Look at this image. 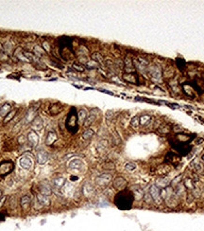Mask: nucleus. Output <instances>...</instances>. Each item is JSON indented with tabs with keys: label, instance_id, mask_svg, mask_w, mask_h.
<instances>
[{
	"label": "nucleus",
	"instance_id": "e433bc0d",
	"mask_svg": "<svg viewBox=\"0 0 204 231\" xmlns=\"http://www.w3.org/2000/svg\"><path fill=\"white\" fill-rule=\"evenodd\" d=\"M44 52H45V51H44V49H41V47H40L39 46H35V53H36V55L38 56V57H40Z\"/></svg>",
	"mask_w": 204,
	"mask_h": 231
},
{
	"label": "nucleus",
	"instance_id": "a878e982",
	"mask_svg": "<svg viewBox=\"0 0 204 231\" xmlns=\"http://www.w3.org/2000/svg\"><path fill=\"white\" fill-rule=\"evenodd\" d=\"M35 118H36L35 117V109H29L28 111V115L26 116V120H27V122L32 121Z\"/></svg>",
	"mask_w": 204,
	"mask_h": 231
},
{
	"label": "nucleus",
	"instance_id": "20e7f679",
	"mask_svg": "<svg viewBox=\"0 0 204 231\" xmlns=\"http://www.w3.org/2000/svg\"><path fill=\"white\" fill-rule=\"evenodd\" d=\"M19 165L24 169L29 171L32 166V159L29 156H23V157L19 159Z\"/></svg>",
	"mask_w": 204,
	"mask_h": 231
},
{
	"label": "nucleus",
	"instance_id": "2f4dec72",
	"mask_svg": "<svg viewBox=\"0 0 204 231\" xmlns=\"http://www.w3.org/2000/svg\"><path fill=\"white\" fill-rule=\"evenodd\" d=\"M54 110L56 111V115L60 112V104L59 103H54L50 106V113L53 114Z\"/></svg>",
	"mask_w": 204,
	"mask_h": 231
},
{
	"label": "nucleus",
	"instance_id": "c9c22d12",
	"mask_svg": "<svg viewBox=\"0 0 204 231\" xmlns=\"http://www.w3.org/2000/svg\"><path fill=\"white\" fill-rule=\"evenodd\" d=\"M159 183H160V187H162V188H165V187L169 184V180L168 179H164V180L160 179Z\"/></svg>",
	"mask_w": 204,
	"mask_h": 231
},
{
	"label": "nucleus",
	"instance_id": "6ab92c4d",
	"mask_svg": "<svg viewBox=\"0 0 204 231\" xmlns=\"http://www.w3.org/2000/svg\"><path fill=\"white\" fill-rule=\"evenodd\" d=\"M11 104L9 103H5L2 105V107L0 108V116L1 117H5L6 115H8L10 112H11Z\"/></svg>",
	"mask_w": 204,
	"mask_h": 231
},
{
	"label": "nucleus",
	"instance_id": "bb28decb",
	"mask_svg": "<svg viewBox=\"0 0 204 231\" xmlns=\"http://www.w3.org/2000/svg\"><path fill=\"white\" fill-rule=\"evenodd\" d=\"M136 169V165L133 162H128L125 164V169L128 172H132Z\"/></svg>",
	"mask_w": 204,
	"mask_h": 231
},
{
	"label": "nucleus",
	"instance_id": "58836bf2",
	"mask_svg": "<svg viewBox=\"0 0 204 231\" xmlns=\"http://www.w3.org/2000/svg\"><path fill=\"white\" fill-rule=\"evenodd\" d=\"M7 57H8V56H7L6 54H4V53L0 54V60H7V59H8Z\"/></svg>",
	"mask_w": 204,
	"mask_h": 231
},
{
	"label": "nucleus",
	"instance_id": "ea45409f",
	"mask_svg": "<svg viewBox=\"0 0 204 231\" xmlns=\"http://www.w3.org/2000/svg\"><path fill=\"white\" fill-rule=\"evenodd\" d=\"M203 140H204V139L201 138V137H200V138H198V139H197V141H196V143H197V144H201L202 142H203Z\"/></svg>",
	"mask_w": 204,
	"mask_h": 231
},
{
	"label": "nucleus",
	"instance_id": "c756f323",
	"mask_svg": "<svg viewBox=\"0 0 204 231\" xmlns=\"http://www.w3.org/2000/svg\"><path fill=\"white\" fill-rule=\"evenodd\" d=\"M15 113H16V111H15V110H14V111H11V112H10V113L6 116V118H5V120H4V123H8L9 121H11V120H12V118L14 117Z\"/></svg>",
	"mask_w": 204,
	"mask_h": 231
},
{
	"label": "nucleus",
	"instance_id": "cd10ccee",
	"mask_svg": "<svg viewBox=\"0 0 204 231\" xmlns=\"http://www.w3.org/2000/svg\"><path fill=\"white\" fill-rule=\"evenodd\" d=\"M92 58H93V61H95V62H97V63L103 62V57H102L98 52L94 53L93 55H92Z\"/></svg>",
	"mask_w": 204,
	"mask_h": 231
},
{
	"label": "nucleus",
	"instance_id": "39448f33",
	"mask_svg": "<svg viewBox=\"0 0 204 231\" xmlns=\"http://www.w3.org/2000/svg\"><path fill=\"white\" fill-rule=\"evenodd\" d=\"M13 165L12 162H2L0 164V175H6L12 172Z\"/></svg>",
	"mask_w": 204,
	"mask_h": 231
},
{
	"label": "nucleus",
	"instance_id": "c03bdc74",
	"mask_svg": "<svg viewBox=\"0 0 204 231\" xmlns=\"http://www.w3.org/2000/svg\"><path fill=\"white\" fill-rule=\"evenodd\" d=\"M1 197H2V191L0 189V198H1Z\"/></svg>",
	"mask_w": 204,
	"mask_h": 231
},
{
	"label": "nucleus",
	"instance_id": "f3484780",
	"mask_svg": "<svg viewBox=\"0 0 204 231\" xmlns=\"http://www.w3.org/2000/svg\"><path fill=\"white\" fill-rule=\"evenodd\" d=\"M65 184V179L62 176H59V177H56L53 179V185L58 189H62L63 187Z\"/></svg>",
	"mask_w": 204,
	"mask_h": 231
},
{
	"label": "nucleus",
	"instance_id": "4be33fe9",
	"mask_svg": "<svg viewBox=\"0 0 204 231\" xmlns=\"http://www.w3.org/2000/svg\"><path fill=\"white\" fill-rule=\"evenodd\" d=\"M123 79L131 83H136V77L133 73H126L123 75Z\"/></svg>",
	"mask_w": 204,
	"mask_h": 231
},
{
	"label": "nucleus",
	"instance_id": "7ed1b4c3",
	"mask_svg": "<svg viewBox=\"0 0 204 231\" xmlns=\"http://www.w3.org/2000/svg\"><path fill=\"white\" fill-rule=\"evenodd\" d=\"M149 194L151 195L152 199L154 200L155 203L157 204H161L163 201V198L161 196V191L156 185H152L149 189Z\"/></svg>",
	"mask_w": 204,
	"mask_h": 231
},
{
	"label": "nucleus",
	"instance_id": "ddd939ff",
	"mask_svg": "<svg viewBox=\"0 0 204 231\" xmlns=\"http://www.w3.org/2000/svg\"><path fill=\"white\" fill-rule=\"evenodd\" d=\"M36 197H37V202H38L41 206H46L50 205V201H49L48 197H47L46 195H44V194H42V193H38Z\"/></svg>",
	"mask_w": 204,
	"mask_h": 231
},
{
	"label": "nucleus",
	"instance_id": "37998d69",
	"mask_svg": "<svg viewBox=\"0 0 204 231\" xmlns=\"http://www.w3.org/2000/svg\"><path fill=\"white\" fill-rule=\"evenodd\" d=\"M71 179H72V180H78V177H76V176H75V177H74V176H71Z\"/></svg>",
	"mask_w": 204,
	"mask_h": 231
},
{
	"label": "nucleus",
	"instance_id": "79ce46f5",
	"mask_svg": "<svg viewBox=\"0 0 204 231\" xmlns=\"http://www.w3.org/2000/svg\"><path fill=\"white\" fill-rule=\"evenodd\" d=\"M5 199H6V198H5V197H4V198H3V199H1V200H0V206H2V204L5 202Z\"/></svg>",
	"mask_w": 204,
	"mask_h": 231
},
{
	"label": "nucleus",
	"instance_id": "473e14b6",
	"mask_svg": "<svg viewBox=\"0 0 204 231\" xmlns=\"http://www.w3.org/2000/svg\"><path fill=\"white\" fill-rule=\"evenodd\" d=\"M73 67H74V69H76L77 71H79V72H83L84 71V66L79 63H74Z\"/></svg>",
	"mask_w": 204,
	"mask_h": 231
},
{
	"label": "nucleus",
	"instance_id": "b1692460",
	"mask_svg": "<svg viewBox=\"0 0 204 231\" xmlns=\"http://www.w3.org/2000/svg\"><path fill=\"white\" fill-rule=\"evenodd\" d=\"M95 120H96V115L95 114H91L90 116H88V117L86 118V120H85V121H84V126L89 127L90 125L95 121Z\"/></svg>",
	"mask_w": 204,
	"mask_h": 231
},
{
	"label": "nucleus",
	"instance_id": "aec40b11",
	"mask_svg": "<svg viewBox=\"0 0 204 231\" xmlns=\"http://www.w3.org/2000/svg\"><path fill=\"white\" fill-rule=\"evenodd\" d=\"M139 120H140V124L142 126H147L148 124L150 123L151 121V117L148 115H144L142 117L139 118Z\"/></svg>",
	"mask_w": 204,
	"mask_h": 231
},
{
	"label": "nucleus",
	"instance_id": "c85d7f7f",
	"mask_svg": "<svg viewBox=\"0 0 204 231\" xmlns=\"http://www.w3.org/2000/svg\"><path fill=\"white\" fill-rule=\"evenodd\" d=\"M184 186L186 187V188H188L190 189H195V186H194V183L193 181L190 178H186L184 180Z\"/></svg>",
	"mask_w": 204,
	"mask_h": 231
},
{
	"label": "nucleus",
	"instance_id": "393cba45",
	"mask_svg": "<svg viewBox=\"0 0 204 231\" xmlns=\"http://www.w3.org/2000/svg\"><path fill=\"white\" fill-rule=\"evenodd\" d=\"M86 118H87L86 111H85L84 109L80 110L79 113H78V120H79L80 122H83V123H84V121H85V120H86Z\"/></svg>",
	"mask_w": 204,
	"mask_h": 231
},
{
	"label": "nucleus",
	"instance_id": "72a5a7b5",
	"mask_svg": "<svg viewBox=\"0 0 204 231\" xmlns=\"http://www.w3.org/2000/svg\"><path fill=\"white\" fill-rule=\"evenodd\" d=\"M86 66L88 68H97V63L95 62V61H88L86 63Z\"/></svg>",
	"mask_w": 204,
	"mask_h": 231
},
{
	"label": "nucleus",
	"instance_id": "f704fd0d",
	"mask_svg": "<svg viewBox=\"0 0 204 231\" xmlns=\"http://www.w3.org/2000/svg\"><path fill=\"white\" fill-rule=\"evenodd\" d=\"M194 166H195V169H196V171L197 172H201L203 171V166L200 164V163L198 161V162H195L194 163Z\"/></svg>",
	"mask_w": 204,
	"mask_h": 231
},
{
	"label": "nucleus",
	"instance_id": "a211bd4d",
	"mask_svg": "<svg viewBox=\"0 0 204 231\" xmlns=\"http://www.w3.org/2000/svg\"><path fill=\"white\" fill-rule=\"evenodd\" d=\"M125 67L126 70H127L128 73H132L134 72V66H133V63L130 58H126L125 59Z\"/></svg>",
	"mask_w": 204,
	"mask_h": 231
},
{
	"label": "nucleus",
	"instance_id": "423d86ee",
	"mask_svg": "<svg viewBox=\"0 0 204 231\" xmlns=\"http://www.w3.org/2000/svg\"><path fill=\"white\" fill-rule=\"evenodd\" d=\"M68 167H69L71 169H74V171L80 172V169L83 168V162L81 161L80 159H79V158L73 159V160H71L69 162V164H68Z\"/></svg>",
	"mask_w": 204,
	"mask_h": 231
},
{
	"label": "nucleus",
	"instance_id": "7c9ffc66",
	"mask_svg": "<svg viewBox=\"0 0 204 231\" xmlns=\"http://www.w3.org/2000/svg\"><path fill=\"white\" fill-rule=\"evenodd\" d=\"M139 124H140V120H139V117H133L131 118V125L132 127H138L139 126Z\"/></svg>",
	"mask_w": 204,
	"mask_h": 231
},
{
	"label": "nucleus",
	"instance_id": "dca6fc26",
	"mask_svg": "<svg viewBox=\"0 0 204 231\" xmlns=\"http://www.w3.org/2000/svg\"><path fill=\"white\" fill-rule=\"evenodd\" d=\"M30 203H31V199L29 195H24L21 198V201H20V204H21V206L24 209H28L30 206Z\"/></svg>",
	"mask_w": 204,
	"mask_h": 231
},
{
	"label": "nucleus",
	"instance_id": "0eeeda50",
	"mask_svg": "<svg viewBox=\"0 0 204 231\" xmlns=\"http://www.w3.org/2000/svg\"><path fill=\"white\" fill-rule=\"evenodd\" d=\"M114 188L116 189H123L126 186H127V181L123 178V177H120V176H118L116 177L114 180Z\"/></svg>",
	"mask_w": 204,
	"mask_h": 231
},
{
	"label": "nucleus",
	"instance_id": "f03ea898",
	"mask_svg": "<svg viewBox=\"0 0 204 231\" xmlns=\"http://www.w3.org/2000/svg\"><path fill=\"white\" fill-rule=\"evenodd\" d=\"M112 181V175L110 173H103L97 176L96 179V184L99 187H107Z\"/></svg>",
	"mask_w": 204,
	"mask_h": 231
},
{
	"label": "nucleus",
	"instance_id": "5701e85b",
	"mask_svg": "<svg viewBox=\"0 0 204 231\" xmlns=\"http://www.w3.org/2000/svg\"><path fill=\"white\" fill-rule=\"evenodd\" d=\"M94 134L95 133L92 129H87V130H85L82 133V138L84 140H89V139L92 138V137L94 135Z\"/></svg>",
	"mask_w": 204,
	"mask_h": 231
},
{
	"label": "nucleus",
	"instance_id": "2eb2a0df",
	"mask_svg": "<svg viewBox=\"0 0 204 231\" xmlns=\"http://www.w3.org/2000/svg\"><path fill=\"white\" fill-rule=\"evenodd\" d=\"M43 125H44L43 120L40 117H36L31 122V127L34 130H41L43 128Z\"/></svg>",
	"mask_w": 204,
	"mask_h": 231
},
{
	"label": "nucleus",
	"instance_id": "a18cd8bd",
	"mask_svg": "<svg viewBox=\"0 0 204 231\" xmlns=\"http://www.w3.org/2000/svg\"><path fill=\"white\" fill-rule=\"evenodd\" d=\"M201 158H202V160H203V161H204V154H203V155H202V157H201Z\"/></svg>",
	"mask_w": 204,
	"mask_h": 231
},
{
	"label": "nucleus",
	"instance_id": "412c9836",
	"mask_svg": "<svg viewBox=\"0 0 204 231\" xmlns=\"http://www.w3.org/2000/svg\"><path fill=\"white\" fill-rule=\"evenodd\" d=\"M82 191H83V194L85 196H91L94 193V188L90 184H85L83 186Z\"/></svg>",
	"mask_w": 204,
	"mask_h": 231
},
{
	"label": "nucleus",
	"instance_id": "f8f14e48",
	"mask_svg": "<svg viewBox=\"0 0 204 231\" xmlns=\"http://www.w3.org/2000/svg\"><path fill=\"white\" fill-rule=\"evenodd\" d=\"M58 139V135L57 134L55 133L54 131H50L48 132V134L46 135V144L47 146H51L54 142Z\"/></svg>",
	"mask_w": 204,
	"mask_h": 231
},
{
	"label": "nucleus",
	"instance_id": "4c0bfd02",
	"mask_svg": "<svg viewBox=\"0 0 204 231\" xmlns=\"http://www.w3.org/2000/svg\"><path fill=\"white\" fill-rule=\"evenodd\" d=\"M145 201H146V203H148V204L152 203V197H151L150 194H149V193H147V194L145 195Z\"/></svg>",
	"mask_w": 204,
	"mask_h": 231
},
{
	"label": "nucleus",
	"instance_id": "1a4fd4ad",
	"mask_svg": "<svg viewBox=\"0 0 204 231\" xmlns=\"http://www.w3.org/2000/svg\"><path fill=\"white\" fill-rule=\"evenodd\" d=\"M133 64H135V67L137 68L139 71H141V72H144L147 68L148 66V62H146L143 59H136V60H133Z\"/></svg>",
	"mask_w": 204,
	"mask_h": 231
},
{
	"label": "nucleus",
	"instance_id": "9b49d317",
	"mask_svg": "<svg viewBox=\"0 0 204 231\" xmlns=\"http://www.w3.org/2000/svg\"><path fill=\"white\" fill-rule=\"evenodd\" d=\"M47 158H48V157H47V154H46L45 151L41 150V151H39L38 152H37L36 159H37V162H38V164L44 165L45 163H46Z\"/></svg>",
	"mask_w": 204,
	"mask_h": 231
},
{
	"label": "nucleus",
	"instance_id": "6e6552de",
	"mask_svg": "<svg viewBox=\"0 0 204 231\" xmlns=\"http://www.w3.org/2000/svg\"><path fill=\"white\" fill-rule=\"evenodd\" d=\"M28 140L31 146L33 147H36L39 143V135H37L34 131H30L28 134Z\"/></svg>",
	"mask_w": 204,
	"mask_h": 231
},
{
	"label": "nucleus",
	"instance_id": "f257e3e1",
	"mask_svg": "<svg viewBox=\"0 0 204 231\" xmlns=\"http://www.w3.org/2000/svg\"><path fill=\"white\" fill-rule=\"evenodd\" d=\"M127 192H121L120 194H118L115 198V203L118 208L121 209H127L131 208V199L129 194H126Z\"/></svg>",
	"mask_w": 204,
	"mask_h": 231
},
{
	"label": "nucleus",
	"instance_id": "9d476101",
	"mask_svg": "<svg viewBox=\"0 0 204 231\" xmlns=\"http://www.w3.org/2000/svg\"><path fill=\"white\" fill-rule=\"evenodd\" d=\"M149 74H150L151 78H153V79H155V80H159L162 78L161 69L156 66H153L149 68Z\"/></svg>",
	"mask_w": 204,
	"mask_h": 231
},
{
	"label": "nucleus",
	"instance_id": "4468645a",
	"mask_svg": "<svg viewBox=\"0 0 204 231\" xmlns=\"http://www.w3.org/2000/svg\"><path fill=\"white\" fill-rule=\"evenodd\" d=\"M40 191L42 194L44 195H46V196H48L49 194H51V192H52V189H51V187L49 186L48 183H46V182H44L42 183V184L40 185Z\"/></svg>",
	"mask_w": 204,
	"mask_h": 231
},
{
	"label": "nucleus",
	"instance_id": "a19ab883",
	"mask_svg": "<svg viewBox=\"0 0 204 231\" xmlns=\"http://www.w3.org/2000/svg\"><path fill=\"white\" fill-rule=\"evenodd\" d=\"M101 92H104V93H107V94H110V95H114L112 92H110V91H108V90H103V89H100Z\"/></svg>",
	"mask_w": 204,
	"mask_h": 231
}]
</instances>
